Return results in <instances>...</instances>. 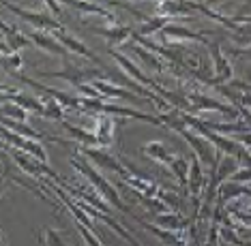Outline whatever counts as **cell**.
I'll list each match as a JSON object with an SVG mask.
<instances>
[{
  "label": "cell",
  "mask_w": 251,
  "mask_h": 246,
  "mask_svg": "<svg viewBox=\"0 0 251 246\" xmlns=\"http://www.w3.org/2000/svg\"><path fill=\"white\" fill-rule=\"evenodd\" d=\"M71 165H73V169L79 171V174H82L84 178L90 182V186L95 188L97 195H99L101 199H105V201L110 203L112 208L121 210V212H125V214H131V210L123 203V199H121V195H118V191L103 178V176L99 174V171L95 169V165L86 163L84 158H79V157H73V158H71Z\"/></svg>",
  "instance_id": "obj_1"
},
{
  "label": "cell",
  "mask_w": 251,
  "mask_h": 246,
  "mask_svg": "<svg viewBox=\"0 0 251 246\" xmlns=\"http://www.w3.org/2000/svg\"><path fill=\"white\" fill-rule=\"evenodd\" d=\"M4 152H7L9 157L13 158L15 167H20L22 171H24V174L30 176V178H35V180L52 178V180H56V182H62L58 176L54 174V169H52V167H48L45 163H41V161H39V158H35V157H30V154L15 150V148H11L9 144H4Z\"/></svg>",
  "instance_id": "obj_2"
},
{
  "label": "cell",
  "mask_w": 251,
  "mask_h": 246,
  "mask_svg": "<svg viewBox=\"0 0 251 246\" xmlns=\"http://www.w3.org/2000/svg\"><path fill=\"white\" fill-rule=\"evenodd\" d=\"M180 137L187 141V144H189L193 154H196V158L202 165H206V167L210 169V176H213L217 171V167H219V163H221V158H219V154H217L215 146L210 144L206 137L193 133V131H182Z\"/></svg>",
  "instance_id": "obj_3"
},
{
  "label": "cell",
  "mask_w": 251,
  "mask_h": 246,
  "mask_svg": "<svg viewBox=\"0 0 251 246\" xmlns=\"http://www.w3.org/2000/svg\"><path fill=\"white\" fill-rule=\"evenodd\" d=\"M187 99H189L193 113L196 112H215V113H224L227 118V122H238V120H241V112H238V107H234L232 103L217 101L213 96L200 94V92H189Z\"/></svg>",
  "instance_id": "obj_4"
},
{
  "label": "cell",
  "mask_w": 251,
  "mask_h": 246,
  "mask_svg": "<svg viewBox=\"0 0 251 246\" xmlns=\"http://www.w3.org/2000/svg\"><path fill=\"white\" fill-rule=\"evenodd\" d=\"M2 7H7L11 13H15L18 17H22L24 22H28L30 26H35L37 30L41 32H56V30H65L60 22H56L52 15H45V13H35V11H28V9H22L13 2H2Z\"/></svg>",
  "instance_id": "obj_5"
},
{
  "label": "cell",
  "mask_w": 251,
  "mask_h": 246,
  "mask_svg": "<svg viewBox=\"0 0 251 246\" xmlns=\"http://www.w3.org/2000/svg\"><path fill=\"white\" fill-rule=\"evenodd\" d=\"M2 137H4V144H9V146L13 144L15 150L30 154V157H35L41 163L48 165V152H45V148L39 144V141L28 139V137H20L18 133H13V131H9V129H2Z\"/></svg>",
  "instance_id": "obj_6"
},
{
  "label": "cell",
  "mask_w": 251,
  "mask_h": 246,
  "mask_svg": "<svg viewBox=\"0 0 251 246\" xmlns=\"http://www.w3.org/2000/svg\"><path fill=\"white\" fill-rule=\"evenodd\" d=\"M206 47H208V51H210V60H213L215 82L219 84V86H224L226 82H232L234 68H232V65H230V60L226 58V54H224V49H221V45L215 43V41H210Z\"/></svg>",
  "instance_id": "obj_7"
},
{
  "label": "cell",
  "mask_w": 251,
  "mask_h": 246,
  "mask_svg": "<svg viewBox=\"0 0 251 246\" xmlns=\"http://www.w3.org/2000/svg\"><path fill=\"white\" fill-rule=\"evenodd\" d=\"M110 56H112V58L118 62V67H121L123 71L127 73V75H131V77L135 79V84L144 86V88H148V90H155V92H159V90L163 88V86H159L157 82H152L151 77H146L144 73L140 71V67L135 65V62H131V60L127 58V56H125V54H121V51H116V49H110Z\"/></svg>",
  "instance_id": "obj_8"
},
{
  "label": "cell",
  "mask_w": 251,
  "mask_h": 246,
  "mask_svg": "<svg viewBox=\"0 0 251 246\" xmlns=\"http://www.w3.org/2000/svg\"><path fill=\"white\" fill-rule=\"evenodd\" d=\"M84 158H88L90 165H97L101 169H107V171H114V174H125V165L118 163V158H114L112 154H107L103 148H79Z\"/></svg>",
  "instance_id": "obj_9"
},
{
  "label": "cell",
  "mask_w": 251,
  "mask_h": 246,
  "mask_svg": "<svg viewBox=\"0 0 251 246\" xmlns=\"http://www.w3.org/2000/svg\"><path fill=\"white\" fill-rule=\"evenodd\" d=\"M161 39H163V43H178V41H196V43H204V45H208L210 41L204 34H200V32H193L189 30V28H185V26H180V24H168L161 30Z\"/></svg>",
  "instance_id": "obj_10"
},
{
  "label": "cell",
  "mask_w": 251,
  "mask_h": 246,
  "mask_svg": "<svg viewBox=\"0 0 251 246\" xmlns=\"http://www.w3.org/2000/svg\"><path fill=\"white\" fill-rule=\"evenodd\" d=\"M95 34H101V37L107 41L110 49L118 47V45H125L129 39H133L135 34V28L131 26H123V24H116V26H105V28H90Z\"/></svg>",
  "instance_id": "obj_11"
},
{
  "label": "cell",
  "mask_w": 251,
  "mask_h": 246,
  "mask_svg": "<svg viewBox=\"0 0 251 246\" xmlns=\"http://www.w3.org/2000/svg\"><path fill=\"white\" fill-rule=\"evenodd\" d=\"M52 34H54V39H56V41H58L67 51H73V54L84 56V58H88V60H93V62H99V56H97L93 49H88L86 43H82L79 39L73 37L71 32H67V30H56V32H52Z\"/></svg>",
  "instance_id": "obj_12"
},
{
  "label": "cell",
  "mask_w": 251,
  "mask_h": 246,
  "mask_svg": "<svg viewBox=\"0 0 251 246\" xmlns=\"http://www.w3.org/2000/svg\"><path fill=\"white\" fill-rule=\"evenodd\" d=\"M2 101H9V103H15L18 107L26 112H35L39 116L45 113V105L41 101V96H30V94H24V92H9V88H2Z\"/></svg>",
  "instance_id": "obj_13"
},
{
  "label": "cell",
  "mask_w": 251,
  "mask_h": 246,
  "mask_svg": "<svg viewBox=\"0 0 251 246\" xmlns=\"http://www.w3.org/2000/svg\"><path fill=\"white\" fill-rule=\"evenodd\" d=\"M202 191H206V176H204L202 163L193 157L191 158V167H189V193H191V199H193V203H196V208H200Z\"/></svg>",
  "instance_id": "obj_14"
},
{
  "label": "cell",
  "mask_w": 251,
  "mask_h": 246,
  "mask_svg": "<svg viewBox=\"0 0 251 246\" xmlns=\"http://www.w3.org/2000/svg\"><path fill=\"white\" fill-rule=\"evenodd\" d=\"M93 133L99 139V146H112L116 137V118L112 116H95Z\"/></svg>",
  "instance_id": "obj_15"
},
{
  "label": "cell",
  "mask_w": 251,
  "mask_h": 246,
  "mask_svg": "<svg viewBox=\"0 0 251 246\" xmlns=\"http://www.w3.org/2000/svg\"><path fill=\"white\" fill-rule=\"evenodd\" d=\"M30 41L35 47L39 49H43V51H48V54H54V56H67V49L62 47V45L54 39V34L52 32H41V30H32L30 34Z\"/></svg>",
  "instance_id": "obj_16"
},
{
  "label": "cell",
  "mask_w": 251,
  "mask_h": 246,
  "mask_svg": "<svg viewBox=\"0 0 251 246\" xmlns=\"http://www.w3.org/2000/svg\"><path fill=\"white\" fill-rule=\"evenodd\" d=\"M0 30H2V43L7 45V47L13 51V54H18L20 49H26V47H32V41L30 37H26V34L18 32V28H11L9 24H0Z\"/></svg>",
  "instance_id": "obj_17"
},
{
  "label": "cell",
  "mask_w": 251,
  "mask_h": 246,
  "mask_svg": "<svg viewBox=\"0 0 251 246\" xmlns=\"http://www.w3.org/2000/svg\"><path fill=\"white\" fill-rule=\"evenodd\" d=\"M93 86L97 90H99V94L105 99H127V101H140L138 96H135L131 90L127 88H121V86L112 84V82H105V79H95Z\"/></svg>",
  "instance_id": "obj_18"
},
{
  "label": "cell",
  "mask_w": 251,
  "mask_h": 246,
  "mask_svg": "<svg viewBox=\"0 0 251 246\" xmlns=\"http://www.w3.org/2000/svg\"><path fill=\"white\" fill-rule=\"evenodd\" d=\"M135 221H138L146 231H151L155 238L161 240V244H165V246H187V240L182 238V236H178V233H174V231H165V229H161V227L152 225V223H146L144 219H135Z\"/></svg>",
  "instance_id": "obj_19"
},
{
  "label": "cell",
  "mask_w": 251,
  "mask_h": 246,
  "mask_svg": "<svg viewBox=\"0 0 251 246\" xmlns=\"http://www.w3.org/2000/svg\"><path fill=\"white\" fill-rule=\"evenodd\" d=\"M217 197H219L221 203H230L232 199H243V197H251V188L236 184V182L226 180L224 184H219L217 188Z\"/></svg>",
  "instance_id": "obj_20"
},
{
  "label": "cell",
  "mask_w": 251,
  "mask_h": 246,
  "mask_svg": "<svg viewBox=\"0 0 251 246\" xmlns=\"http://www.w3.org/2000/svg\"><path fill=\"white\" fill-rule=\"evenodd\" d=\"M142 154H146V157L155 163L168 165V167H170V163L174 161L172 152L168 150V146H165L163 141H148V144L142 146Z\"/></svg>",
  "instance_id": "obj_21"
},
{
  "label": "cell",
  "mask_w": 251,
  "mask_h": 246,
  "mask_svg": "<svg viewBox=\"0 0 251 246\" xmlns=\"http://www.w3.org/2000/svg\"><path fill=\"white\" fill-rule=\"evenodd\" d=\"M62 129L69 133V137L73 139V144H79V148H95L99 146V139H97L95 133L82 129V127H75V124H69V122H62Z\"/></svg>",
  "instance_id": "obj_22"
},
{
  "label": "cell",
  "mask_w": 251,
  "mask_h": 246,
  "mask_svg": "<svg viewBox=\"0 0 251 246\" xmlns=\"http://www.w3.org/2000/svg\"><path fill=\"white\" fill-rule=\"evenodd\" d=\"M69 7L77 9L79 13H86V15H97V17H101V20L110 22V26H116V24H118L116 15H114L112 11L103 9L101 4H97V2H69Z\"/></svg>",
  "instance_id": "obj_23"
},
{
  "label": "cell",
  "mask_w": 251,
  "mask_h": 246,
  "mask_svg": "<svg viewBox=\"0 0 251 246\" xmlns=\"http://www.w3.org/2000/svg\"><path fill=\"white\" fill-rule=\"evenodd\" d=\"M155 225L161 227V229H165V231L178 233L180 229H185L189 223H187V219H182L178 212H165V214H157L155 216Z\"/></svg>",
  "instance_id": "obj_24"
},
{
  "label": "cell",
  "mask_w": 251,
  "mask_h": 246,
  "mask_svg": "<svg viewBox=\"0 0 251 246\" xmlns=\"http://www.w3.org/2000/svg\"><path fill=\"white\" fill-rule=\"evenodd\" d=\"M157 13L161 17H168V20H174V17H180V15H189L191 7H189V2H172V0H161V2H157Z\"/></svg>",
  "instance_id": "obj_25"
},
{
  "label": "cell",
  "mask_w": 251,
  "mask_h": 246,
  "mask_svg": "<svg viewBox=\"0 0 251 246\" xmlns=\"http://www.w3.org/2000/svg\"><path fill=\"white\" fill-rule=\"evenodd\" d=\"M159 120H161V124L165 129H172L178 135L182 133V131L189 129V127H187V122H185V112H180V110L161 112V113H159Z\"/></svg>",
  "instance_id": "obj_26"
},
{
  "label": "cell",
  "mask_w": 251,
  "mask_h": 246,
  "mask_svg": "<svg viewBox=\"0 0 251 246\" xmlns=\"http://www.w3.org/2000/svg\"><path fill=\"white\" fill-rule=\"evenodd\" d=\"M131 51H133V54L142 60V65H146L148 68H152V71L161 73L163 68H165V67H163V62H161V58H159L155 51H151V49L142 47V45H131Z\"/></svg>",
  "instance_id": "obj_27"
},
{
  "label": "cell",
  "mask_w": 251,
  "mask_h": 246,
  "mask_svg": "<svg viewBox=\"0 0 251 246\" xmlns=\"http://www.w3.org/2000/svg\"><path fill=\"white\" fill-rule=\"evenodd\" d=\"M2 129H9V131H13V133H18L20 137H28V139H35L39 141L41 139V133L35 129H30L26 122H18V120H7V118H2Z\"/></svg>",
  "instance_id": "obj_28"
},
{
  "label": "cell",
  "mask_w": 251,
  "mask_h": 246,
  "mask_svg": "<svg viewBox=\"0 0 251 246\" xmlns=\"http://www.w3.org/2000/svg\"><path fill=\"white\" fill-rule=\"evenodd\" d=\"M189 167H191V163H187L185 158H174L172 163H170V171L176 176V180H178V184L182 191H187L189 188Z\"/></svg>",
  "instance_id": "obj_29"
},
{
  "label": "cell",
  "mask_w": 251,
  "mask_h": 246,
  "mask_svg": "<svg viewBox=\"0 0 251 246\" xmlns=\"http://www.w3.org/2000/svg\"><path fill=\"white\" fill-rule=\"evenodd\" d=\"M43 105H45V113L43 118L48 120H56V122H65V107L60 105L56 99H50V96H41Z\"/></svg>",
  "instance_id": "obj_30"
},
{
  "label": "cell",
  "mask_w": 251,
  "mask_h": 246,
  "mask_svg": "<svg viewBox=\"0 0 251 246\" xmlns=\"http://www.w3.org/2000/svg\"><path fill=\"white\" fill-rule=\"evenodd\" d=\"M37 244L39 246H67L65 238L56 229H50V227H43L41 229V233H39V238H37Z\"/></svg>",
  "instance_id": "obj_31"
},
{
  "label": "cell",
  "mask_w": 251,
  "mask_h": 246,
  "mask_svg": "<svg viewBox=\"0 0 251 246\" xmlns=\"http://www.w3.org/2000/svg\"><path fill=\"white\" fill-rule=\"evenodd\" d=\"M2 118H7V120H18V122H26L28 113H26V110H22V107L15 105V103L2 101Z\"/></svg>",
  "instance_id": "obj_32"
},
{
  "label": "cell",
  "mask_w": 251,
  "mask_h": 246,
  "mask_svg": "<svg viewBox=\"0 0 251 246\" xmlns=\"http://www.w3.org/2000/svg\"><path fill=\"white\" fill-rule=\"evenodd\" d=\"M75 225H77V231H79V236H82V240L86 242V246H103V242H101L95 231H90L88 227L82 225V223H75Z\"/></svg>",
  "instance_id": "obj_33"
},
{
  "label": "cell",
  "mask_w": 251,
  "mask_h": 246,
  "mask_svg": "<svg viewBox=\"0 0 251 246\" xmlns=\"http://www.w3.org/2000/svg\"><path fill=\"white\" fill-rule=\"evenodd\" d=\"M230 182H236V184H247V182H251V169H247V167H241L236 171V174L230 178Z\"/></svg>",
  "instance_id": "obj_34"
},
{
  "label": "cell",
  "mask_w": 251,
  "mask_h": 246,
  "mask_svg": "<svg viewBox=\"0 0 251 246\" xmlns=\"http://www.w3.org/2000/svg\"><path fill=\"white\" fill-rule=\"evenodd\" d=\"M43 4H45V7H50V9H52V13H54L56 17H60V15H62V9H60L62 4H60V2H56V0H45Z\"/></svg>",
  "instance_id": "obj_35"
},
{
  "label": "cell",
  "mask_w": 251,
  "mask_h": 246,
  "mask_svg": "<svg viewBox=\"0 0 251 246\" xmlns=\"http://www.w3.org/2000/svg\"><path fill=\"white\" fill-rule=\"evenodd\" d=\"M2 242H4V246H7V240H2Z\"/></svg>",
  "instance_id": "obj_36"
}]
</instances>
